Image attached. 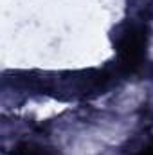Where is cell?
<instances>
[{"label":"cell","instance_id":"6da1fadb","mask_svg":"<svg viewBox=\"0 0 153 155\" xmlns=\"http://www.w3.org/2000/svg\"><path fill=\"white\" fill-rule=\"evenodd\" d=\"M117 72L88 69L76 72H22L13 74V85L34 90L58 99H85L103 94L114 81Z\"/></svg>","mask_w":153,"mask_h":155},{"label":"cell","instance_id":"7a4b0ae2","mask_svg":"<svg viewBox=\"0 0 153 155\" xmlns=\"http://www.w3.org/2000/svg\"><path fill=\"white\" fill-rule=\"evenodd\" d=\"M114 45L117 51L115 72L133 74L146 60L148 47V27L135 20H126L119 24L114 31Z\"/></svg>","mask_w":153,"mask_h":155},{"label":"cell","instance_id":"3957f363","mask_svg":"<svg viewBox=\"0 0 153 155\" xmlns=\"http://www.w3.org/2000/svg\"><path fill=\"white\" fill-rule=\"evenodd\" d=\"M15 155H52V153L47 152V150L41 148V146L31 144V143H25V144H20V146L15 150Z\"/></svg>","mask_w":153,"mask_h":155},{"label":"cell","instance_id":"277c9868","mask_svg":"<svg viewBox=\"0 0 153 155\" xmlns=\"http://www.w3.org/2000/svg\"><path fill=\"white\" fill-rule=\"evenodd\" d=\"M137 155H153V144H151V146H148L146 150H142L141 153H137Z\"/></svg>","mask_w":153,"mask_h":155}]
</instances>
